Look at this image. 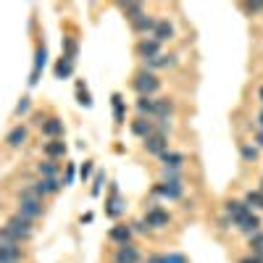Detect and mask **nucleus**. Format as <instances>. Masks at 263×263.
<instances>
[{"label":"nucleus","instance_id":"obj_1","mask_svg":"<svg viewBox=\"0 0 263 263\" xmlns=\"http://www.w3.org/2000/svg\"><path fill=\"white\" fill-rule=\"evenodd\" d=\"M132 84H135V90L140 92V98H150L153 92H158V87H161L158 77H156V74H150V71H140Z\"/></svg>","mask_w":263,"mask_h":263},{"label":"nucleus","instance_id":"obj_2","mask_svg":"<svg viewBox=\"0 0 263 263\" xmlns=\"http://www.w3.org/2000/svg\"><path fill=\"white\" fill-rule=\"evenodd\" d=\"M6 229H8L13 237H18V242H21V239H29V237H32V221H29V218H24V216H18V213L8 218Z\"/></svg>","mask_w":263,"mask_h":263},{"label":"nucleus","instance_id":"obj_3","mask_svg":"<svg viewBox=\"0 0 263 263\" xmlns=\"http://www.w3.org/2000/svg\"><path fill=\"white\" fill-rule=\"evenodd\" d=\"M142 221H145V227H147V229H166V227L171 224V216H168L163 208L153 205V208L145 213V218H142Z\"/></svg>","mask_w":263,"mask_h":263},{"label":"nucleus","instance_id":"obj_4","mask_svg":"<svg viewBox=\"0 0 263 263\" xmlns=\"http://www.w3.org/2000/svg\"><path fill=\"white\" fill-rule=\"evenodd\" d=\"M234 227L239 229V232H242V234H248V237H253L255 232H260V218L253 213V211H248L242 218H237V221H234Z\"/></svg>","mask_w":263,"mask_h":263},{"label":"nucleus","instance_id":"obj_5","mask_svg":"<svg viewBox=\"0 0 263 263\" xmlns=\"http://www.w3.org/2000/svg\"><path fill=\"white\" fill-rule=\"evenodd\" d=\"M145 150L153 153V156H161V153H166V150H168V140H166L163 132H153V135L145 140Z\"/></svg>","mask_w":263,"mask_h":263},{"label":"nucleus","instance_id":"obj_6","mask_svg":"<svg viewBox=\"0 0 263 263\" xmlns=\"http://www.w3.org/2000/svg\"><path fill=\"white\" fill-rule=\"evenodd\" d=\"M18 216L29 218V221L40 218L42 216V200H18Z\"/></svg>","mask_w":263,"mask_h":263},{"label":"nucleus","instance_id":"obj_7","mask_svg":"<svg viewBox=\"0 0 263 263\" xmlns=\"http://www.w3.org/2000/svg\"><path fill=\"white\" fill-rule=\"evenodd\" d=\"M153 192H156V195H161V197H166V200H179V197H182V184L161 182V184H156V187H153Z\"/></svg>","mask_w":263,"mask_h":263},{"label":"nucleus","instance_id":"obj_8","mask_svg":"<svg viewBox=\"0 0 263 263\" xmlns=\"http://www.w3.org/2000/svg\"><path fill=\"white\" fill-rule=\"evenodd\" d=\"M42 135L50 137V140H58V137L63 135V121H61V119H55V116L45 119V121H42Z\"/></svg>","mask_w":263,"mask_h":263},{"label":"nucleus","instance_id":"obj_9","mask_svg":"<svg viewBox=\"0 0 263 263\" xmlns=\"http://www.w3.org/2000/svg\"><path fill=\"white\" fill-rule=\"evenodd\" d=\"M137 53H140V58H156L158 53H161V42H156V40H140L137 42Z\"/></svg>","mask_w":263,"mask_h":263},{"label":"nucleus","instance_id":"obj_10","mask_svg":"<svg viewBox=\"0 0 263 263\" xmlns=\"http://www.w3.org/2000/svg\"><path fill=\"white\" fill-rule=\"evenodd\" d=\"M116 263H140V253H137V248L132 245V242L121 245L119 253H116Z\"/></svg>","mask_w":263,"mask_h":263},{"label":"nucleus","instance_id":"obj_11","mask_svg":"<svg viewBox=\"0 0 263 263\" xmlns=\"http://www.w3.org/2000/svg\"><path fill=\"white\" fill-rule=\"evenodd\" d=\"M248 211H250V208H248L245 200H229V203H227V216L232 218V224L237 221V218H242Z\"/></svg>","mask_w":263,"mask_h":263},{"label":"nucleus","instance_id":"obj_12","mask_svg":"<svg viewBox=\"0 0 263 263\" xmlns=\"http://www.w3.org/2000/svg\"><path fill=\"white\" fill-rule=\"evenodd\" d=\"M174 37V27L168 24V21H156V29H153V40L156 42H166Z\"/></svg>","mask_w":263,"mask_h":263},{"label":"nucleus","instance_id":"obj_13","mask_svg":"<svg viewBox=\"0 0 263 263\" xmlns=\"http://www.w3.org/2000/svg\"><path fill=\"white\" fill-rule=\"evenodd\" d=\"M34 190H37L40 197H45V195L58 192V190H61V182H58V177H55V179H40V182L34 184Z\"/></svg>","mask_w":263,"mask_h":263},{"label":"nucleus","instance_id":"obj_14","mask_svg":"<svg viewBox=\"0 0 263 263\" xmlns=\"http://www.w3.org/2000/svg\"><path fill=\"white\" fill-rule=\"evenodd\" d=\"M21 248L18 245H0V263H18Z\"/></svg>","mask_w":263,"mask_h":263},{"label":"nucleus","instance_id":"obj_15","mask_svg":"<svg viewBox=\"0 0 263 263\" xmlns=\"http://www.w3.org/2000/svg\"><path fill=\"white\" fill-rule=\"evenodd\" d=\"M174 63H177V58H174V55H163V53H158L156 58L145 61L147 69H168V66H174Z\"/></svg>","mask_w":263,"mask_h":263},{"label":"nucleus","instance_id":"obj_16","mask_svg":"<svg viewBox=\"0 0 263 263\" xmlns=\"http://www.w3.org/2000/svg\"><path fill=\"white\" fill-rule=\"evenodd\" d=\"M158 158L163 161V166H166V168H182V163H184V156H182V153H174V150L161 153Z\"/></svg>","mask_w":263,"mask_h":263},{"label":"nucleus","instance_id":"obj_17","mask_svg":"<svg viewBox=\"0 0 263 263\" xmlns=\"http://www.w3.org/2000/svg\"><path fill=\"white\" fill-rule=\"evenodd\" d=\"M71 74H74V58L63 55V58L55 63V77H58V79H66V77H71Z\"/></svg>","mask_w":263,"mask_h":263},{"label":"nucleus","instance_id":"obj_18","mask_svg":"<svg viewBox=\"0 0 263 263\" xmlns=\"http://www.w3.org/2000/svg\"><path fill=\"white\" fill-rule=\"evenodd\" d=\"M132 132H135L137 137H145V140H147L156 129H153V124H150L147 119H142V116H140L137 121H132Z\"/></svg>","mask_w":263,"mask_h":263},{"label":"nucleus","instance_id":"obj_19","mask_svg":"<svg viewBox=\"0 0 263 263\" xmlns=\"http://www.w3.org/2000/svg\"><path fill=\"white\" fill-rule=\"evenodd\" d=\"M124 197H119V192H116V187H114V197H111V203H108V208H105V213L111 216V218H116V216H121L124 213Z\"/></svg>","mask_w":263,"mask_h":263},{"label":"nucleus","instance_id":"obj_20","mask_svg":"<svg viewBox=\"0 0 263 263\" xmlns=\"http://www.w3.org/2000/svg\"><path fill=\"white\" fill-rule=\"evenodd\" d=\"M132 29H135V32H140V34H153V29H156V18H153V16H142V18H137L135 21V24H132Z\"/></svg>","mask_w":263,"mask_h":263},{"label":"nucleus","instance_id":"obj_21","mask_svg":"<svg viewBox=\"0 0 263 263\" xmlns=\"http://www.w3.org/2000/svg\"><path fill=\"white\" fill-rule=\"evenodd\" d=\"M171 111H174L171 100H156V111H153V116H156V119H161L163 124H168V116H171Z\"/></svg>","mask_w":263,"mask_h":263},{"label":"nucleus","instance_id":"obj_22","mask_svg":"<svg viewBox=\"0 0 263 263\" xmlns=\"http://www.w3.org/2000/svg\"><path fill=\"white\" fill-rule=\"evenodd\" d=\"M45 61H48V50H45V48H37L34 71H32V79H29V84H37V79H40V71H42V66H45Z\"/></svg>","mask_w":263,"mask_h":263},{"label":"nucleus","instance_id":"obj_23","mask_svg":"<svg viewBox=\"0 0 263 263\" xmlns=\"http://www.w3.org/2000/svg\"><path fill=\"white\" fill-rule=\"evenodd\" d=\"M24 140H27V126H13V129L8 132V137H6V142H8L11 147H18Z\"/></svg>","mask_w":263,"mask_h":263},{"label":"nucleus","instance_id":"obj_24","mask_svg":"<svg viewBox=\"0 0 263 263\" xmlns=\"http://www.w3.org/2000/svg\"><path fill=\"white\" fill-rule=\"evenodd\" d=\"M45 156L53 161V158H63L66 156V145L61 142V140H50L48 145H45Z\"/></svg>","mask_w":263,"mask_h":263},{"label":"nucleus","instance_id":"obj_25","mask_svg":"<svg viewBox=\"0 0 263 263\" xmlns=\"http://www.w3.org/2000/svg\"><path fill=\"white\" fill-rule=\"evenodd\" d=\"M111 239H114V242H119V245H126L129 242V239H132V227H114L111 229Z\"/></svg>","mask_w":263,"mask_h":263},{"label":"nucleus","instance_id":"obj_26","mask_svg":"<svg viewBox=\"0 0 263 263\" xmlns=\"http://www.w3.org/2000/svg\"><path fill=\"white\" fill-rule=\"evenodd\" d=\"M147 263H187V258L179 253H168V255H150Z\"/></svg>","mask_w":263,"mask_h":263},{"label":"nucleus","instance_id":"obj_27","mask_svg":"<svg viewBox=\"0 0 263 263\" xmlns=\"http://www.w3.org/2000/svg\"><path fill=\"white\" fill-rule=\"evenodd\" d=\"M124 13H126V18L132 21V24H135L137 18L145 16V8H142L140 3H126V6H124Z\"/></svg>","mask_w":263,"mask_h":263},{"label":"nucleus","instance_id":"obj_28","mask_svg":"<svg viewBox=\"0 0 263 263\" xmlns=\"http://www.w3.org/2000/svg\"><path fill=\"white\" fill-rule=\"evenodd\" d=\"M137 111L142 114V119L153 116V111H156V100H153V98H140L137 100Z\"/></svg>","mask_w":263,"mask_h":263},{"label":"nucleus","instance_id":"obj_29","mask_svg":"<svg viewBox=\"0 0 263 263\" xmlns=\"http://www.w3.org/2000/svg\"><path fill=\"white\" fill-rule=\"evenodd\" d=\"M40 174H42V179H55L58 177V166L48 158L45 163H40Z\"/></svg>","mask_w":263,"mask_h":263},{"label":"nucleus","instance_id":"obj_30","mask_svg":"<svg viewBox=\"0 0 263 263\" xmlns=\"http://www.w3.org/2000/svg\"><path fill=\"white\" fill-rule=\"evenodd\" d=\"M245 203H248V208H260L263 211V192L260 190H250L248 197H245Z\"/></svg>","mask_w":263,"mask_h":263},{"label":"nucleus","instance_id":"obj_31","mask_svg":"<svg viewBox=\"0 0 263 263\" xmlns=\"http://www.w3.org/2000/svg\"><path fill=\"white\" fill-rule=\"evenodd\" d=\"M250 248H253V255H263V232H255L250 237Z\"/></svg>","mask_w":263,"mask_h":263},{"label":"nucleus","instance_id":"obj_32","mask_svg":"<svg viewBox=\"0 0 263 263\" xmlns=\"http://www.w3.org/2000/svg\"><path fill=\"white\" fill-rule=\"evenodd\" d=\"M114 114H116V124H124V98L114 95Z\"/></svg>","mask_w":263,"mask_h":263},{"label":"nucleus","instance_id":"obj_33","mask_svg":"<svg viewBox=\"0 0 263 263\" xmlns=\"http://www.w3.org/2000/svg\"><path fill=\"white\" fill-rule=\"evenodd\" d=\"M163 182H171V184H182V177L177 168H163Z\"/></svg>","mask_w":263,"mask_h":263},{"label":"nucleus","instance_id":"obj_34","mask_svg":"<svg viewBox=\"0 0 263 263\" xmlns=\"http://www.w3.org/2000/svg\"><path fill=\"white\" fill-rule=\"evenodd\" d=\"M239 156H242L245 161H255L258 158V150L253 145H239Z\"/></svg>","mask_w":263,"mask_h":263},{"label":"nucleus","instance_id":"obj_35","mask_svg":"<svg viewBox=\"0 0 263 263\" xmlns=\"http://www.w3.org/2000/svg\"><path fill=\"white\" fill-rule=\"evenodd\" d=\"M29 111V98H21V103L16 105V116H21V114H27Z\"/></svg>","mask_w":263,"mask_h":263},{"label":"nucleus","instance_id":"obj_36","mask_svg":"<svg viewBox=\"0 0 263 263\" xmlns=\"http://www.w3.org/2000/svg\"><path fill=\"white\" fill-rule=\"evenodd\" d=\"M79 103H82L84 108L92 105V100H90V95H87V90H82V84H79Z\"/></svg>","mask_w":263,"mask_h":263},{"label":"nucleus","instance_id":"obj_37","mask_svg":"<svg viewBox=\"0 0 263 263\" xmlns=\"http://www.w3.org/2000/svg\"><path fill=\"white\" fill-rule=\"evenodd\" d=\"M245 11H248V13H260V11H263V3H248Z\"/></svg>","mask_w":263,"mask_h":263},{"label":"nucleus","instance_id":"obj_38","mask_svg":"<svg viewBox=\"0 0 263 263\" xmlns=\"http://www.w3.org/2000/svg\"><path fill=\"white\" fill-rule=\"evenodd\" d=\"M79 174H82V179H87V177H90V174H92V163L87 161V163L82 166V171H79Z\"/></svg>","mask_w":263,"mask_h":263},{"label":"nucleus","instance_id":"obj_39","mask_svg":"<svg viewBox=\"0 0 263 263\" xmlns=\"http://www.w3.org/2000/svg\"><path fill=\"white\" fill-rule=\"evenodd\" d=\"M100 184H103V174L95 177V187H92V195H100Z\"/></svg>","mask_w":263,"mask_h":263},{"label":"nucleus","instance_id":"obj_40","mask_svg":"<svg viewBox=\"0 0 263 263\" xmlns=\"http://www.w3.org/2000/svg\"><path fill=\"white\" fill-rule=\"evenodd\" d=\"M71 182H74V166L66 168V184H71Z\"/></svg>","mask_w":263,"mask_h":263},{"label":"nucleus","instance_id":"obj_41","mask_svg":"<svg viewBox=\"0 0 263 263\" xmlns=\"http://www.w3.org/2000/svg\"><path fill=\"white\" fill-rule=\"evenodd\" d=\"M239 263H260L255 255H248V258H242V260H239Z\"/></svg>","mask_w":263,"mask_h":263},{"label":"nucleus","instance_id":"obj_42","mask_svg":"<svg viewBox=\"0 0 263 263\" xmlns=\"http://www.w3.org/2000/svg\"><path fill=\"white\" fill-rule=\"evenodd\" d=\"M255 142H258V145H260V147H263V129H260V132H258V137H255Z\"/></svg>","mask_w":263,"mask_h":263},{"label":"nucleus","instance_id":"obj_43","mask_svg":"<svg viewBox=\"0 0 263 263\" xmlns=\"http://www.w3.org/2000/svg\"><path fill=\"white\" fill-rule=\"evenodd\" d=\"M258 121H260V129H263V111H260V116H258Z\"/></svg>","mask_w":263,"mask_h":263},{"label":"nucleus","instance_id":"obj_44","mask_svg":"<svg viewBox=\"0 0 263 263\" xmlns=\"http://www.w3.org/2000/svg\"><path fill=\"white\" fill-rule=\"evenodd\" d=\"M258 98H260V100H263V87H260V90H258Z\"/></svg>","mask_w":263,"mask_h":263},{"label":"nucleus","instance_id":"obj_45","mask_svg":"<svg viewBox=\"0 0 263 263\" xmlns=\"http://www.w3.org/2000/svg\"><path fill=\"white\" fill-rule=\"evenodd\" d=\"M260 192H263V182H260Z\"/></svg>","mask_w":263,"mask_h":263}]
</instances>
